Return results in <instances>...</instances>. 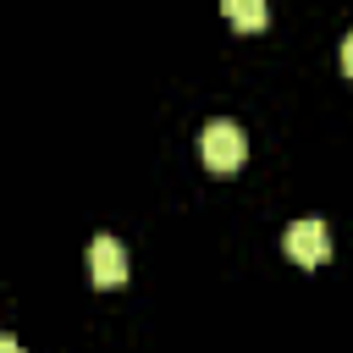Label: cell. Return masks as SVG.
I'll use <instances>...</instances> for the list:
<instances>
[{"label": "cell", "instance_id": "1", "mask_svg": "<svg viewBox=\"0 0 353 353\" xmlns=\"http://www.w3.org/2000/svg\"><path fill=\"white\" fill-rule=\"evenodd\" d=\"M199 154H204V165H210L215 176H232V171L243 165V154H248L243 127H237V121H226V116H215V121L199 132Z\"/></svg>", "mask_w": 353, "mask_h": 353}, {"label": "cell", "instance_id": "2", "mask_svg": "<svg viewBox=\"0 0 353 353\" xmlns=\"http://www.w3.org/2000/svg\"><path fill=\"white\" fill-rule=\"evenodd\" d=\"M281 248L292 254V265L314 270V265H325V254H331V232H325V221H320V215H303V221H292V226H287Z\"/></svg>", "mask_w": 353, "mask_h": 353}, {"label": "cell", "instance_id": "3", "mask_svg": "<svg viewBox=\"0 0 353 353\" xmlns=\"http://www.w3.org/2000/svg\"><path fill=\"white\" fill-rule=\"evenodd\" d=\"M88 281L94 287H121L127 281V248L116 237H94L88 243Z\"/></svg>", "mask_w": 353, "mask_h": 353}, {"label": "cell", "instance_id": "4", "mask_svg": "<svg viewBox=\"0 0 353 353\" xmlns=\"http://www.w3.org/2000/svg\"><path fill=\"white\" fill-rule=\"evenodd\" d=\"M226 17H232L237 28H265V22H270V6H265V0H226Z\"/></svg>", "mask_w": 353, "mask_h": 353}, {"label": "cell", "instance_id": "5", "mask_svg": "<svg viewBox=\"0 0 353 353\" xmlns=\"http://www.w3.org/2000/svg\"><path fill=\"white\" fill-rule=\"evenodd\" d=\"M342 72H347V77H353V33H347V39H342Z\"/></svg>", "mask_w": 353, "mask_h": 353}, {"label": "cell", "instance_id": "6", "mask_svg": "<svg viewBox=\"0 0 353 353\" xmlns=\"http://www.w3.org/2000/svg\"><path fill=\"white\" fill-rule=\"evenodd\" d=\"M0 353H22V342H11V336H0Z\"/></svg>", "mask_w": 353, "mask_h": 353}]
</instances>
